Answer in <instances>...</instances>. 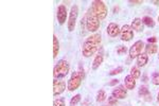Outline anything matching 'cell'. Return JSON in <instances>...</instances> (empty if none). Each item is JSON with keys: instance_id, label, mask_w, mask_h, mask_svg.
<instances>
[{"instance_id": "cb8c5ba5", "label": "cell", "mask_w": 159, "mask_h": 106, "mask_svg": "<svg viewBox=\"0 0 159 106\" xmlns=\"http://www.w3.org/2000/svg\"><path fill=\"white\" fill-rule=\"evenodd\" d=\"M152 83L154 85H159V71L154 72L152 76Z\"/></svg>"}, {"instance_id": "6da1fadb", "label": "cell", "mask_w": 159, "mask_h": 106, "mask_svg": "<svg viewBox=\"0 0 159 106\" xmlns=\"http://www.w3.org/2000/svg\"><path fill=\"white\" fill-rule=\"evenodd\" d=\"M101 45V35L93 34L86 38L82 47V54L85 58H90L98 51L99 46Z\"/></svg>"}, {"instance_id": "44dd1931", "label": "cell", "mask_w": 159, "mask_h": 106, "mask_svg": "<svg viewBox=\"0 0 159 106\" xmlns=\"http://www.w3.org/2000/svg\"><path fill=\"white\" fill-rule=\"evenodd\" d=\"M106 99V94L103 89L99 90L98 94H97V102H103V101Z\"/></svg>"}, {"instance_id": "8fae6325", "label": "cell", "mask_w": 159, "mask_h": 106, "mask_svg": "<svg viewBox=\"0 0 159 106\" xmlns=\"http://www.w3.org/2000/svg\"><path fill=\"white\" fill-rule=\"evenodd\" d=\"M127 94V91L125 89L124 86H119V87H116L115 89H112L111 91V95L114 98H116L117 100H122V99H125Z\"/></svg>"}, {"instance_id": "603a6c76", "label": "cell", "mask_w": 159, "mask_h": 106, "mask_svg": "<svg viewBox=\"0 0 159 106\" xmlns=\"http://www.w3.org/2000/svg\"><path fill=\"white\" fill-rule=\"evenodd\" d=\"M81 101V94H75L70 101V106H76L79 104V102Z\"/></svg>"}, {"instance_id": "f1b7e54d", "label": "cell", "mask_w": 159, "mask_h": 106, "mask_svg": "<svg viewBox=\"0 0 159 106\" xmlns=\"http://www.w3.org/2000/svg\"><path fill=\"white\" fill-rule=\"evenodd\" d=\"M148 43H150V44H152V43H156L157 38H156V37H150V38H148Z\"/></svg>"}, {"instance_id": "836d02e7", "label": "cell", "mask_w": 159, "mask_h": 106, "mask_svg": "<svg viewBox=\"0 0 159 106\" xmlns=\"http://www.w3.org/2000/svg\"><path fill=\"white\" fill-rule=\"evenodd\" d=\"M103 106H111V105H109V104H108V105H103Z\"/></svg>"}, {"instance_id": "ba28073f", "label": "cell", "mask_w": 159, "mask_h": 106, "mask_svg": "<svg viewBox=\"0 0 159 106\" xmlns=\"http://www.w3.org/2000/svg\"><path fill=\"white\" fill-rule=\"evenodd\" d=\"M121 40L123 41H129L134 37V30L132 29V27L129 25H124L121 29Z\"/></svg>"}, {"instance_id": "277c9868", "label": "cell", "mask_w": 159, "mask_h": 106, "mask_svg": "<svg viewBox=\"0 0 159 106\" xmlns=\"http://www.w3.org/2000/svg\"><path fill=\"white\" fill-rule=\"evenodd\" d=\"M91 10L93 11L96 16L98 17L100 20H103L104 18L107 16V13H108L106 4H105L103 1H100V0H94V1L92 2Z\"/></svg>"}, {"instance_id": "4dcf8cb0", "label": "cell", "mask_w": 159, "mask_h": 106, "mask_svg": "<svg viewBox=\"0 0 159 106\" xmlns=\"http://www.w3.org/2000/svg\"><path fill=\"white\" fill-rule=\"evenodd\" d=\"M129 3H132V4H141L142 3V1H129Z\"/></svg>"}, {"instance_id": "d6986e66", "label": "cell", "mask_w": 159, "mask_h": 106, "mask_svg": "<svg viewBox=\"0 0 159 106\" xmlns=\"http://www.w3.org/2000/svg\"><path fill=\"white\" fill-rule=\"evenodd\" d=\"M58 51H60V44H58L56 35H53V58H56V56H57Z\"/></svg>"}, {"instance_id": "f546056e", "label": "cell", "mask_w": 159, "mask_h": 106, "mask_svg": "<svg viewBox=\"0 0 159 106\" xmlns=\"http://www.w3.org/2000/svg\"><path fill=\"white\" fill-rule=\"evenodd\" d=\"M118 83H119V81H118V80H112V82H110L109 85H110V86H114V85L118 84Z\"/></svg>"}, {"instance_id": "30bf717a", "label": "cell", "mask_w": 159, "mask_h": 106, "mask_svg": "<svg viewBox=\"0 0 159 106\" xmlns=\"http://www.w3.org/2000/svg\"><path fill=\"white\" fill-rule=\"evenodd\" d=\"M56 17H57V21L60 25H64L67 18V9L64 4H61L57 7V12H56Z\"/></svg>"}, {"instance_id": "7402d4cb", "label": "cell", "mask_w": 159, "mask_h": 106, "mask_svg": "<svg viewBox=\"0 0 159 106\" xmlns=\"http://www.w3.org/2000/svg\"><path fill=\"white\" fill-rule=\"evenodd\" d=\"M140 74H141V72L137 67H133V68L130 69V76L134 77V79H138V77L140 76Z\"/></svg>"}, {"instance_id": "9c48e42d", "label": "cell", "mask_w": 159, "mask_h": 106, "mask_svg": "<svg viewBox=\"0 0 159 106\" xmlns=\"http://www.w3.org/2000/svg\"><path fill=\"white\" fill-rule=\"evenodd\" d=\"M66 89V83L64 81H58V80H54L53 81V95H56L63 94Z\"/></svg>"}, {"instance_id": "484cf974", "label": "cell", "mask_w": 159, "mask_h": 106, "mask_svg": "<svg viewBox=\"0 0 159 106\" xmlns=\"http://www.w3.org/2000/svg\"><path fill=\"white\" fill-rule=\"evenodd\" d=\"M122 71H123L122 67H118V68H116V69H114V70L110 71L109 74H110V76H116V74H120Z\"/></svg>"}, {"instance_id": "d4e9b609", "label": "cell", "mask_w": 159, "mask_h": 106, "mask_svg": "<svg viewBox=\"0 0 159 106\" xmlns=\"http://www.w3.org/2000/svg\"><path fill=\"white\" fill-rule=\"evenodd\" d=\"M53 106H65V99L64 98H60V99L54 100Z\"/></svg>"}, {"instance_id": "9a60e30c", "label": "cell", "mask_w": 159, "mask_h": 106, "mask_svg": "<svg viewBox=\"0 0 159 106\" xmlns=\"http://www.w3.org/2000/svg\"><path fill=\"white\" fill-rule=\"evenodd\" d=\"M124 83H125V87H126V89L132 90V89H134L136 87V79H134L132 76H125Z\"/></svg>"}, {"instance_id": "3957f363", "label": "cell", "mask_w": 159, "mask_h": 106, "mask_svg": "<svg viewBox=\"0 0 159 106\" xmlns=\"http://www.w3.org/2000/svg\"><path fill=\"white\" fill-rule=\"evenodd\" d=\"M69 72V64L65 59H61L57 62V64L54 66L53 69V76L55 79H61L65 77Z\"/></svg>"}, {"instance_id": "4fadbf2b", "label": "cell", "mask_w": 159, "mask_h": 106, "mask_svg": "<svg viewBox=\"0 0 159 106\" xmlns=\"http://www.w3.org/2000/svg\"><path fill=\"white\" fill-rule=\"evenodd\" d=\"M139 95L143 98L145 101H152V95H151L150 90L147 86H141L139 88Z\"/></svg>"}, {"instance_id": "5bb4252c", "label": "cell", "mask_w": 159, "mask_h": 106, "mask_svg": "<svg viewBox=\"0 0 159 106\" xmlns=\"http://www.w3.org/2000/svg\"><path fill=\"white\" fill-rule=\"evenodd\" d=\"M132 29L137 31V32H141V31H143V22H142V19H140V18H135L134 20L132 21Z\"/></svg>"}, {"instance_id": "5b68a950", "label": "cell", "mask_w": 159, "mask_h": 106, "mask_svg": "<svg viewBox=\"0 0 159 106\" xmlns=\"http://www.w3.org/2000/svg\"><path fill=\"white\" fill-rule=\"evenodd\" d=\"M83 77L81 76V74L79 73V71L73 72L72 76H71L70 80L68 81V85H67V88L69 91H74L81 86V83Z\"/></svg>"}, {"instance_id": "83f0119b", "label": "cell", "mask_w": 159, "mask_h": 106, "mask_svg": "<svg viewBox=\"0 0 159 106\" xmlns=\"http://www.w3.org/2000/svg\"><path fill=\"white\" fill-rule=\"evenodd\" d=\"M117 102H118V100L116 99V98L112 97V95H111V97H109V98H108V103H109V105L114 106V105H116V104H117Z\"/></svg>"}, {"instance_id": "e575fe53", "label": "cell", "mask_w": 159, "mask_h": 106, "mask_svg": "<svg viewBox=\"0 0 159 106\" xmlns=\"http://www.w3.org/2000/svg\"><path fill=\"white\" fill-rule=\"evenodd\" d=\"M158 21H159V16H158Z\"/></svg>"}, {"instance_id": "7c38bea8", "label": "cell", "mask_w": 159, "mask_h": 106, "mask_svg": "<svg viewBox=\"0 0 159 106\" xmlns=\"http://www.w3.org/2000/svg\"><path fill=\"white\" fill-rule=\"evenodd\" d=\"M120 32H121V29H120L119 25L117 24H115V22L109 24L108 27H107V34H108L110 37H116V36L120 34Z\"/></svg>"}, {"instance_id": "7a4b0ae2", "label": "cell", "mask_w": 159, "mask_h": 106, "mask_svg": "<svg viewBox=\"0 0 159 106\" xmlns=\"http://www.w3.org/2000/svg\"><path fill=\"white\" fill-rule=\"evenodd\" d=\"M85 25H86V29L89 32H96L97 30H99L100 28V19L96 16V14L93 13V11L90 9L88 11V13L86 14L85 17Z\"/></svg>"}, {"instance_id": "d6a6232c", "label": "cell", "mask_w": 159, "mask_h": 106, "mask_svg": "<svg viewBox=\"0 0 159 106\" xmlns=\"http://www.w3.org/2000/svg\"><path fill=\"white\" fill-rule=\"evenodd\" d=\"M157 100H158V102H159V92H158V94H157Z\"/></svg>"}, {"instance_id": "52a82bcc", "label": "cell", "mask_w": 159, "mask_h": 106, "mask_svg": "<svg viewBox=\"0 0 159 106\" xmlns=\"http://www.w3.org/2000/svg\"><path fill=\"white\" fill-rule=\"evenodd\" d=\"M144 48V43L142 40L136 41L134 45L129 49V58H136L140 55L142 52V49Z\"/></svg>"}, {"instance_id": "4316f807", "label": "cell", "mask_w": 159, "mask_h": 106, "mask_svg": "<svg viewBox=\"0 0 159 106\" xmlns=\"http://www.w3.org/2000/svg\"><path fill=\"white\" fill-rule=\"evenodd\" d=\"M126 51H127V49H126V47H124V46H119L118 49H117V53L120 54V55L125 54V53H126Z\"/></svg>"}, {"instance_id": "2e32d148", "label": "cell", "mask_w": 159, "mask_h": 106, "mask_svg": "<svg viewBox=\"0 0 159 106\" xmlns=\"http://www.w3.org/2000/svg\"><path fill=\"white\" fill-rule=\"evenodd\" d=\"M148 62V56L147 53H141L137 58V65L138 67H144Z\"/></svg>"}, {"instance_id": "8992f818", "label": "cell", "mask_w": 159, "mask_h": 106, "mask_svg": "<svg viewBox=\"0 0 159 106\" xmlns=\"http://www.w3.org/2000/svg\"><path fill=\"white\" fill-rule=\"evenodd\" d=\"M78 15H79V7L78 6H72L70 10V14H69V19H68V31L69 32H72L75 28L76 24V19H78Z\"/></svg>"}, {"instance_id": "ffe728a7", "label": "cell", "mask_w": 159, "mask_h": 106, "mask_svg": "<svg viewBox=\"0 0 159 106\" xmlns=\"http://www.w3.org/2000/svg\"><path fill=\"white\" fill-rule=\"evenodd\" d=\"M142 22H143V25H145L148 28H153L154 25H155V21H154L153 18L150 17V16H144V17H143L142 18Z\"/></svg>"}, {"instance_id": "e0dca14e", "label": "cell", "mask_w": 159, "mask_h": 106, "mask_svg": "<svg viewBox=\"0 0 159 106\" xmlns=\"http://www.w3.org/2000/svg\"><path fill=\"white\" fill-rule=\"evenodd\" d=\"M144 48H145V52H147L148 55H153V54H155L158 51V47L155 44H148Z\"/></svg>"}, {"instance_id": "1f68e13d", "label": "cell", "mask_w": 159, "mask_h": 106, "mask_svg": "<svg viewBox=\"0 0 159 106\" xmlns=\"http://www.w3.org/2000/svg\"><path fill=\"white\" fill-rule=\"evenodd\" d=\"M154 3H155L156 6H158V4H159V1H154Z\"/></svg>"}, {"instance_id": "ac0fdd59", "label": "cell", "mask_w": 159, "mask_h": 106, "mask_svg": "<svg viewBox=\"0 0 159 106\" xmlns=\"http://www.w3.org/2000/svg\"><path fill=\"white\" fill-rule=\"evenodd\" d=\"M102 63H103V54H98V55H97L93 59V63H92V69H93V70H97Z\"/></svg>"}]
</instances>
